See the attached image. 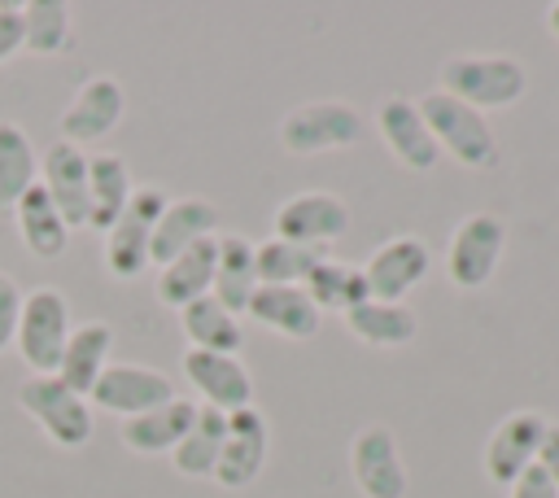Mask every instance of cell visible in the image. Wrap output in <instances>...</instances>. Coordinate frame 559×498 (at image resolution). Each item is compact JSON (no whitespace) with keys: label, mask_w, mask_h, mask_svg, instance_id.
<instances>
[{"label":"cell","mask_w":559,"mask_h":498,"mask_svg":"<svg viewBox=\"0 0 559 498\" xmlns=\"http://www.w3.org/2000/svg\"><path fill=\"white\" fill-rule=\"evenodd\" d=\"M253 323L288 336V341H310L319 332V319L323 310L306 297V288H280V284H258V293L249 297V310H245Z\"/></svg>","instance_id":"obj_19"},{"label":"cell","mask_w":559,"mask_h":498,"mask_svg":"<svg viewBox=\"0 0 559 498\" xmlns=\"http://www.w3.org/2000/svg\"><path fill=\"white\" fill-rule=\"evenodd\" d=\"M507 249V223L489 210L480 214H467L454 236H450V249H445V271L459 288H480L489 284V275L498 271V258Z\"/></svg>","instance_id":"obj_7"},{"label":"cell","mask_w":559,"mask_h":498,"mask_svg":"<svg viewBox=\"0 0 559 498\" xmlns=\"http://www.w3.org/2000/svg\"><path fill=\"white\" fill-rule=\"evenodd\" d=\"M367 131L362 114L345 100H310L284 114L280 122V144L293 157H310V153H328V149H349L358 144Z\"/></svg>","instance_id":"obj_5"},{"label":"cell","mask_w":559,"mask_h":498,"mask_svg":"<svg viewBox=\"0 0 559 498\" xmlns=\"http://www.w3.org/2000/svg\"><path fill=\"white\" fill-rule=\"evenodd\" d=\"M170 398H175L170 376H162V371H153L144 363H109L100 371V380H96V389H92L87 402L100 406V411H109V415L135 419V415L170 402Z\"/></svg>","instance_id":"obj_9"},{"label":"cell","mask_w":559,"mask_h":498,"mask_svg":"<svg viewBox=\"0 0 559 498\" xmlns=\"http://www.w3.org/2000/svg\"><path fill=\"white\" fill-rule=\"evenodd\" d=\"M179 328H183V336H188V349H210V354H236L240 349V323H236V315H227L210 293L205 297H197V301H188L183 310H179Z\"/></svg>","instance_id":"obj_29"},{"label":"cell","mask_w":559,"mask_h":498,"mask_svg":"<svg viewBox=\"0 0 559 498\" xmlns=\"http://www.w3.org/2000/svg\"><path fill=\"white\" fill-rule=\"evenodd\" d=\"M376 127H380L389 153H393L406 170H432V166H437V153H441V149H437V140H432V131H428V122H424V114H419L415 100L389 96V100L376 109Z\"/></svg>","instance_id":"obj_17"},{"label":"cell","mask_w":559,"mask_h":498,"mask_svg":"<svg viewBox=\"0 0 559 498\" xmlns=\"http://www.w3.org/2000/svg\"><path fill=\"white\" fill-rule=\"evenodd\" d=\"M109 345H114V328L92 319V323H79L61 349V363H57V380L70 384L79 398H92L100 371L109 367Z\"/></svg>","instance_id":"obj_20"},{"label":"cell","mask_w":559,"mask_h":498,"mask_svg":"<svg viewBox=\"0 0 559 498\" xmlns=\"http://www.w3.org/2000/svg\"><path fill=\"white\" fill-rule=\"evenodd\" d=\"M218 227V205L205 201V197H183V201H166L157 227H153V249H148V262L166 266L170 258H179L183 249H192L197 240L214 236Z\"/></svg>","instance_id":"obj_18"},{"label":"cell","mask_w":559,"mask_h":498,"mask_svg":"<svg viewBox=\"0 0 559 498\" xmlns=\"http://www.w3.org/2000/svg\"><path fill=\"white\" fill-rule=\"evenodd\" d=\"M349 232V205L336 192H297L275 210V236L328 249Z\"/></svg>","instance_id":"obj_10"},{"label":"cell","mask_w":559,"mask_h":498,"mask_svg":"<svg viewBox=\"0 0 559 498\" xmlns=\"http://www.w3.org/2000/svg\"><path fill=\"white\" fill-rule=\"evenodd\" d=\"M428 266L432 258L419 236H393L380 249H371V258L362 262V280L371 301H402L428 275Z\"/></svg>","instance_id":"obj_13"},{"label":"cell","mask_w":559,"mask_h":498,"mask_svg":"<svg viewBox=\"0 0 559 498\" xmlns=\"http://www.w3.org/2000/svg\"><path fill=\"white\" fill-rule=\"evenodd\" d=\"M537 467L555 481L559 489V424H546V437H542V450H537Z\"/></svg>","instance_id":"obj_36"},{"label":"cell","mask_w":559,"mask_h":498,"mask_svg":"<svg viewBox=\"0 0 559 498\" xmlns=\"http://www.w3.org/2000/svg\"><path fill=\"white\" fill-rule=\"evenodd\" d=\"M131 192H135V183H131V170H127V162H122L118 153H96V157H87V201H92L87 227L109 232V227L122 218Z\"/></svg>","instance_id":"obj_23"},{"label":"cell","mask_w":559,"mask_h":498,"mask_svg":"<svg viewBox=\"0 0 559 498\" xmlns=\"http://www.w3.org/2000/svg\"><path fill=\"white\" fill-rule=\"evenodd\" d=\"M524 87H528L524 66L502 52H463L441 66V92L472 105L476 114L515 105L524 96Z\"/></svg>","instance_id":"obj_1"},{"label":"cell","mask_w":559,"mask_h":498,"mask_svg":"<svg viewBox=\"0 0 559 498\" xmlns=\"http://www.w3.org/2000/svg\"><path fill=\"white\" fill-rule=\"evenodd\" d=\"M39 188L52 197L66 227H87L92 201H87V153L83 149L66 140L48 144V153L39 157Z\"/></svg>","instance_id":"obj_16"},{"label":"cell","mask_w":559,"mask_h":498,"mask_svg":"<svg viewBox=\"0 0 559 498\" xmlns=\"http://www.w3.org/2000/svg\"><path fill=\"white\" fill-rule=\"evenodd\" d=\"M74 323H70V301L61 288H35L22 297V319H17V354L26 358V367L35 376H57L61 349L70 341Z\"/></svg>","instance_id":"obj_4"},{"label":"cell","mask_w":559,"mask_h":498,"mask_svg":"<svg viewBox=\"0 0 559 498\" xmlns=\"http://www.w3.org/2000/svg\"><path fill=\"white\" fill-rule=\"evenodd\" d=\"M22 288H17V280L13 275H4L0 271V354L13 345V336H17V319H22Z\"/></svg>","instance_id":"obj_33"},{"label":"cell","mask_w":559,"mask_h":498,"mask_svg":"<svg viewBox=\"0 0 559 498\" xmlns=\"http://www.w3.org/2000/svg\"><path fill=\"white\" fill-rule=\"evenodd\" d=\"M122 109H127L122 83L109 79V74H96V79L79 83L74 100L66 105V114H61V140L74 144V149L96 144V140H105V135L118 127Z\"/></svg>","instance_id":"obj_12"},{"label":"cell","mask_w":559,"mask_h":498,"mask_svg":"<svg viewBox=\"0 0 559 498\" xmlns=\"http://www.w3.org/2000/svg\"><path fill=\"white\" fill-rule=\"evenodd\" d=\"M183 376L192 389L205 398V406L236 415L253 406V376L236 354H210V349H188L183 354Z\"/></svg>","instance_id":"obj_14"},{"label":"cell","mask_w":559,"mask_h":498,"mask_svg":"<svg viewBox=\"0 0 559 498\" xmlns=\"http://www.w3.org/2000/svg\"><path fill=\"white\" fill-rule=\"evenodd\" d=\"M17 406L39 424V432L48 441H57L61 450H79L92 441L96 419H92V402L79 398L70 384H61L57 376H26L17 384Z\"/></svg>","instance_id":"obj_3"},{"label":"cell","mask_w":559,"mask_h":498,"mask_svg":"<svg viewBox=\"0 0 559 498\" xmlns=\"http://www.w3.org/2000/svg\"><path fill=\"white\" fill-rule=\"evenodd\" d=\"M39 183V157L17 122H0V205H17Z\"/></svg>","instance_id":"obj_31"},{"label":"cell","mask_w":559,"mask_h":498,"mask_svg":"<svg viewBox=\"0 0 559 498\" xmlns=\"http://www.w3.org/2000/svg\"><path fill=\"white\" fill-rule=\"evenodd\" d=\"M223 437H227V415H223V411H214V406H197L192 428H188V432H183V441L170 450L175 472H179V476H214V467H218V450H223Z\"/></svg>","instance_id":"obj_30"},{"label":"cell","mask_w":559,"mask_h":498,"mask_svg":"<svg viewBox=\"0 0 559 498\" xmlns=\"http://www.w3.org/2000/svg\"><path fill=\"white\" fill-rule=\"evenodd\" d=\"M507 489H511L507 498H559L555 481H550V476H546V472H542L537 463H533L528 472H520V476H515V481H511Z\"/></svg>","instance_id":"obj_34"},{"label":"cell","mask_w":559,"mask_h":498,"mask_svg":"<svg viewBox=\"0 0 559 498\" xmlns=\"http://www.w3.org/2000/svg\"><path fill=\"white\" fill-rule=\"evenodd\" d=\"M253 293H258L253 245H249L245 236H218V266H214V288H210V297H214L227 315H245Z\"/></svg>","instance_id":"obj_24"},{"label":"cell","mask_w":559,"mask_h":498,"mask_svg":"<svg viewBox=\"0 0 559 498\" xmlns=\"http://www.w3.org/2000/svg\"><path fill=\"white\" fill-rule=\"evenodd\" d=\"M266 450H271V424H266V415L258 406H245V411L227 415V437H223V450H218L214 481L223 489L253 485V476L266 463Z\"/></svg>","instance_id":"obj_11"},{"label":"cell","mask_w":559,"mask_h":498,"mask_svg":"<svg viewBox=\"0 0 559 498\" xmlns=\"http://www.w3.org/2000/svg\"><path fill=\"white\" fill-rule=\"evenodd\" d=\"M22 48V4H0V61Z\"/></svg>","instance_id":"obj_35"},{"label":"cell","mask_w":559,"mask_h":498,"mask_svg":"<svg viewBox=\"0 0 559 498\" xmlns=\"http://www.w3.org/2000/svg\"><path fill=\"white\" fill-rule=\"evenodd\" d=\"M214 266H218V236L197 240L192 249H183L179 258H170L157 275V297L175 310H183L188 301L205 297L214 288Z\"/></svg>","instance_id":"obj_22"},{"label":"cell","mask_w":559,"mask_h":498,"mask_svg":"<svg viewBox=\"0 0 559 498\" xmlns=\"http://www.w3.org/2000/svg\"><path fill=\"white\" fill-rule=\"evenodd\" d=\"M345 323H349V332H354L358 341L380 345V349L406 345V341H415V332H419V319H415V310H411L406 301H362V306H354V310L345 315Z\"/></svg>","instance_id":"obj_27"},{"label":"cell","mask_w":559,"mask_h":498,"mask_svg":"<svg viewBox=\"0 0 559 498\" xmlns=\"http://www.w3.org/2000/svg\"><path fill=\"white\" fill-rule=\"evenodd\" d=\"M419 114L437 140V149H445L454 162L472 166V170H489L498 162V140H493V127L485 122V114H476L472 105L454 100L450 92H424L419 100Z\"/></svg>","instance_id":"obj_2"},{"label":"cell","mask_w":559,"mask_h":498,"mask_svg":"<svg viewBox=\"0 0 559 498\" xmlns=\"http://www.w3.org/2000/svg\"><path fill=\"white\" fill-rule=\"evenodd\" d=\"M546 437V419L537 411H511L507 419H498V428L485 441V472L493 485H511L520 472H528L537 463Z\"/></svg>","instance_id":"obj_15"},{"label":"cell","mask_w":559,"mask_h":498,"mask_svg":"<svg viewBox=\"0 0 559 498\" xmlns=\"http://www.w3.org/2000/svg\"><path fill=\"white\" fill-rule=\"evenodd\" d=\"M301 288H306V297H310L319 310H341V315H349L354 306L371 301L367 280H362V266L341 262V258H323V262L301 280Z\"/></svg>","instance_id":"obj_26"},{"label":"cell","mask_w":559,"mask_h":498,"mask_svg":"<svg viewBox=\"0 0 559 498\" xmlns=\"http://www.w3.org/2000/svg\"><path fill=\"white\" fill-rule=\"evenodd\" d=\"M328 258V249H314V245H297V240H284V236H271L262 245H253V271H258V284H280V288H301V280Z\"/></svg>","instance_id":"obj_28"},{"label":"cell","mask_w":559,"mask_h":498,"mask_svg":"<svg viewBox=\"0 0 559 498\" xmlns=\"http://www.w3.org/2000/svg\"><path fill=\"white\" fill-rule=\"evenodd\" d=\"M166 210V192L162 188H135L122 218L105 232V266L114 280H135L148 266V249H153V227Z\"/></svg>","instance_id":"obj_6"},{"label":"cell","mask_w":559,"mask_h":498,"mask_svg":"<svg viewBox=\"0 0 559 498\" xmlns=\"http://www.w3.org/2000/svg\"><path fill=\"white\" fill-rule=\"evenodd\" d=\"M546 26H550V35L559 39V0H555V4L546 9Z\"/></svg>","instance_id":"obj_37"},{"label":"cell","mask_w":559,"mask_h":498,"mask_svg":"<svg viewBox=\"0 0 559 498\" xmlns=\"http://www.w3.org/2000/svg\"><path fill=\"white\" fill-rule=\"evenodd\" d=\"M349 472L362 498H406V463L397 454V437L384 424H367L354 432Z\"/></svg>","instance_id":"obj_8"},{"label":"cell","mask_w":559,"mask_h":498,"mask_svg":"<svg viewBox=\"0 0 559 498\" xmlns=\"http://www.w3.org/2000/svg\"><path fill=\"white\" fill-rule=\"evenodd\" d=\"M13 214H17V232H22V240H26V249H31L35 258H61V253H66V245H70V227H66V218L57 214L52 197H48L39 183L26 188V197L13 205Z\"/></svg>","instance_id":"obj_25"},{"label":"cell","mask_w":559,"mask_h":498,"mask_svg":"<svg viewBox=\"0 0 559 498\" xmlns=\"http://www.w3.org/2000/svg\"><path fill=\"white\" fill-rule=\"evenodd\" d=\"M192 419H197V406L188 398H170V402H162L135 419H122L118 437L131 454H170L183 441V432L192 428Z\"/></svg>","instance_id":"obj_21"},{"label":"cell","mask_w":559,"mask_h":498,"mask_svg":"<svg viewBox=\"0 0 559 498\" xmlns=\"http://www.w3.org/2000/svg\"><path fill=\"white\" fill-rule=\"evenodd\" d=\"M70 39V4L66 0H26L22 4V48L35 57L61 52Z\"/></svg>","instance_id":"obj_32"}]
</instances>
